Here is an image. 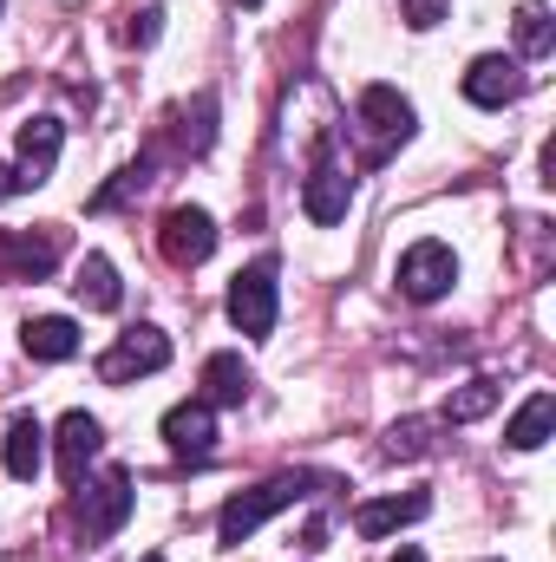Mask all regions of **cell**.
Here are the masks:
<instances>
[{
  "label": "cell",
  "instance_id": "obj_21",
  "mask_svg": "<svg viewBox=\"0 0 556 562\" xmlns=\"http://www.w3.org/2000/svg\"><path fill=\"white\" fill-rule=\"evenodd\" d=\"M504 400V386L498 380H465L452 400H445V425H471V419H485L491 406Z\"/></svg>",
  "mask_w": 556,
  "mask_h": 562
},
{
  "label": "cell",
  "instance_id": "obj_19",
  "mask_svg": "<svg viewBox=\"0 0 556 562\" xmlns=\"http://www.w3.org/2000/svg\"><path fill=\"white\" fill-rule=\"evenodd\" d=\"M73 294H79L86 307H99V314H112V307L125 301V288H119V269H112L105 256H86V262H79V281H73Z\"/></svg>",
  "mask_w": 556,
  "mask_h": 562
},
{
  "label": "cell",
  "instance_id": "obj_1",
  "mask_svg": "<svg viewBox=\"0 0 556 562\" xmlns=\"http://www.w3.org/2000/svg\"><path fill=\"white\" fill-rule=\"evenodd\" d=\"M308 497V477H269V484H256V491H236L230 504H223V517H216V543H249L269 517H281L288 504H301Z\"/></svg>",
  "mask_w": 556,
  "mask_h": 562
},
{
  "label": "cell",
  "instance_id": "obj_18",
  "mask_svg": "<svg viewBox=\"0 0 556 562\" xmlns=\"http://www.w3.org/2000/svg\"><path fill=\"white\" fill-rule=\"evenodd\" d=\"M551 425H556V400L551 393H531V400L511 413V425H504V445H511V451H537V445L551 438Z\"/></svg>",
  "mask_w": 556,
  "mask_h": 562
},
{
  "label": "cell",
  "instance_id": "obj_10",
  "mask_svg": "<svg viewBox=\"0 0 556 562\" xmlns=\"http://www.w3.org/2000/svg\"><path fill=\"white\" fill-rule=\"evenodd\" d=\"M347 203H354V177L334 164V157H321L314 170H308V183H301V210H308V223H341L347 216Z\"/></svg>",
  "mask_w": 556,
  "mask_h": 562
},
{
  "label": "cell",
  "instance_id": "obj_6",
  "mask_svg": "<svg viewBox=\"0 0 556 562\" xmlns=\"http://www.w3.org/2000/svg\"><path fill=\"white\" fill-rule=\"evenodd\" d=\"M66 256L59 229H0V281H46Z\"/></svg>",
  "mask_w": 556,
  "mask_h": 562
},
{
  "label": "cell",
  "instance_id": "obj_26",
  "mask_svg": "<svg viewBox=\"0 0 556 562\" xmlns=\"http://www.w3.org/2000/svg\"><path fill=\"white\" fill-rule=\"evenodd\" d=\"M20 190H26V177H20L13 164H0V203H7V196H20Z\"/></svg>",
  "mask_w": 556,
  "mask_h": 562
},
{
  "label": "cell",
  "instance_id": "obj_28",
  "mask_svg": "<svg viewBox=\"0 0 556 562\" xmlns=\"http://www.w3.org/2000/svg\"><path fill=\"white\" fill-rule=\"evenodd\" d=\"M243 7H263V0H243Z\"/></svg>",
  "mask_w": 556,
  "mask_h": 562
},
{
  "label": "cell",
  "instance_id": "obj_29",
  "mask_svg": "<svg viewBox=\"0 0 556 562\" xmlns=\"http://www.w3.org/2000/svg\"><path fill=\"white\" fill-rule=\"evenodd\" d=\"M144 562H164V557H144Z\"/></svg>",
  "mask_w": 556,
  "mask_h": 562
},
{
  "label": "cell",
  "instance_id": "obj_23",
  "mask_svg": "<svg viewBox=\"0 0 556 562\" xmlns=\"http://www.w3.org/2000/svg\"><path fill=\"white\" fill-rule=\"evenodd\" d=\"M432 431H438L432 419H400L393 431H387L380 451H387V458H425V451H432Z\"/></svg>",
  "mask_w": 556,
  "mask_h": 562
},
{
  "label": "cell",
  "instance_id": "obj_16",
  "mask_svg": "<svg viewBox=\"0 0 556 562\" xmlns=\"http://www.w3.org/2000/svg\"><path fill=\"white\" fill-rule=\"evenodd\" d=\"M249 367H243V353H210L203 360V400L210 406H243L249 400Z\"/></svg>",
  "mask_w": 556,
  "mask_h": 562
},
{
  "label": "cell",
  "instance_id": "obj_20",
  "mask_svg": "<svg viewBox=\"0 0 556 562\" xmlns=\"http://www.w3.org/2000/svg\"><path fill=\"white\" fill-rule=\"evenodd\" d=\"M177 125H184V132H177V157H203L210 138H216V99H210V92H197V99L177 112Z\"/></svg>",
  "mask_w": 556,
  "mask_h": 562
},
{
  "label": "cell",
  "instance_id": "obj_9",
  "mask_svg": "<svg viewBox=\"0 0 556 562\" xmlns=\"http://www.w3.org/2000/svg\"><path fill=\"white\" fill-rule=\"evenodd\" d=\"M465 99H471V105H485V112L518 105V99H524V66H518V59H504V53L471 59V72H465Z\"/></svg>",
  "mask_w": 556,
  "mask_h": 562
},
{
  "label": "cell",
  "instance_id": "obj_14",
  "mask_svg": "<svg viewBox=\"0 0 556 562\" xmlns=\"http://www.w3.org/2000/svg\"><path fill=\"white\" fill-rule=\"evenodd\" d=\"M99 445H105V425L92 419V413H66L59 419V471H66V484L86 477V464L99 458Z\"/></svg>",
  "mask_w": 556,
  "mask_h": 562
},
{
  "label": "cell",
  "instance_id": "obj_8",
  "mask_svg": "<svg viewBox=\"0 0 556 562\" xmlns=\"http://www.w3.org/2000/svg\"><path fill=\"white\" fill-rule=\"evenodd\" d=\"M400 294L407 301H438V294H452V281H458V256L445 249V243H413L407 256H400Z\"/></svg>",
  "mask_w": 556,
  "mask_h": 562
},
{
  "label": "cell",
  "instance_id": "obj_11",
  "mask_svg": "<svg viewBox=\"0 0 556 562\" xmlns=\"http://www.w3.org/2000/svg\"><path fill=\"white\" fill-rule=\"evenodd\" d=\"M164 445L177 458H210L216 451V406L210 400H184L164 413Z\"/></svg>",
  "mask_w": 556,
  "mask_h": 562
},
{
  "label": "cell",
  "instance_id": "obj_5",
  "mask_svg": "<svg viewBox=\"0 0 556 562\" xmlns=\"http://www.w3.org/2000/svg\"><path fill=\"white\" fill-rule=\"evenodd\" d=\"M230 327L249 334V340L276 334V262L236 269V281H230Z\"/></svg>",
  "mask_w": 556,
  "mask_h": 562
},
{
  "label": "cell",
  "instance_id": "obj_4",
  "mask_svg": "<svg viewBox=\"0 0 556 562\" xmlns=\"http://www.w3.org/2000/svg\"><path fill=\"white\" fill-rule=\"evenodd\" d=\"M170 367V340L157 334V327H125L105 353H99V380L105 386H132L144 373H164Z\"/></svg>",
  "mask_w": 556,
  "mask_h": 562
},
{
  "label": "cell",
  "instance_id": "obj_12",
  "mask_svg": "<svg viewBox=\"0 0 556 562\" xmlns=\"http://www.w3.org/2000/svg\"><path fill=\"white\" fill-rule=\"evenodd\" d=\"M59 144H66V125L59 119H26L20 125V177H26V190H40L46 183V170L59 164Z\"/></svg>",
  "mask_w": 556,
  "mask_h": 562
},
{
  "label": "cell",
  "instance_id": "obj_17",
  "mask_svg": "<svg viewBox=\"0 0 556 562\" xmlns=\"http://www.w3.org/2000/svg\"><path fill=\"white\" fill-rule=\"evenodd\" d=\"M0 458H7V471H13L20 484L40 471V458H46V431H40V419H33V413H20V419L7 425V445H0Z\"/></svg>",
  "mask_w": 556,
  "mask_h": 562
},
{
  "label": "cell",
  "instance_id": "obj_24",
  "mask_svg": "<svg viewBox=\"0 0 556 562\" xmlns=\"http://www.w3.org/2000/svg\"><path fill=\"white\" fill-rule=\"evenodd\" d=\"M400 13H407V26H413V33H432V26L452 13V0H407Z\"/></svg>",
  "mask_w": 556,
  "mask_h": 562
},
{
  "label": "cell",
  "instance_id": "obj_27",
  "mask_svg": "<svg viewBox=\"0 0 556 562\" xmlns=\"http://www.w3.org/2000/svg\"><path fill=\"white\" fill-rule=\"evenodd\" d=\"M387 562H425V557H419L413 543H407V550H393V557H387Z\"/></svg>",
  "mask_w": 556,
  "mask_h": 562
},
{
  "label": "cell",
  "instance_id": "obj_13",
  "mask_svg": "<svg viewBox=\"0 0 556 562\" xmlns=\"http://www.w3.org/2000/svg\"><path fill=\"white\" fill-rule=\"evenodd\" d=\"M432 510V497L425 491H407V497H374V504H360L354 510V530L360 537H393V530H407Z\"/></svg>",
  "mask_w": 556,
  "mask_h": 562
},
{
  "label": "cell",
  "instance_id": "obj_15",
  "mask_svg": "<svg viewBox=\"0 0 556 562\" xmlns=\"http://www.w3.org/2000/svg\"><path fill=\"white\" fill-rule=\"evenodd\" d=\"M20 347H26V360H73L79 353V327L66 314H40V321L20 327Z\"/></svg>",
  "mask_w": 556,
  "mask_h": 562
},
{
  "label": "cell",
  "instance_id": "obj_22",
  "mask_svg": "<svg viewBox=\"0 0 556 562\" xmlns=\"http://www.w3.org/2000/svg\"><path fill=\"white\" fill-rule=\"evenodd\" d=\"M518 46H524L531 59H544L556 46V26H551V7H544V0H518Z\"/></svg>",
  "mask_w": 556,
  "mask_h": 562
},
{
  "label": "cell",
  "instance_id": "obj_25",
  "mask_svg": "<svg viewBox=\"0 0 556 562\" xmlns=\"http://www.w3.org/2000/svg\"><path fill=\"white\" fill-rule=\"evenodd\" d=\"M157 33H164V13H157V7H144L138 20H132V46H151Z\"/></svg>",
  "mask_w": 556,
  "mask_h": 562
},
{
  "label": "cell",
  "instance_id": "obj_2",
  "mask_svg": "<svg viewBox=\"0 0 556 562\" xmlns=\"http://www.w3.org/2000/svg\"><path fill=\"white\" fill-rule=\"evenodd\" d=\"M73 517H79V537H86V543L119 537V530H125V517H132V477H125V471H105V477L79 484Z\"/></svg>",
  "mask_w": 556,
  "mask_h": 562
},
{
  "label": "cell",
  "instance_id": "obj_7",
  "mask_svg": "<svg viewBox=\"0 0 556 562\" xmlns=\"http://www.w3.org/2000/svg\"><path fill=\"white\" fill-rule=\"evenodd\" d=\"M354 112H360V132L374 138V157H387L393 144L413 138V99L400 86H367Z\"/></svg>",
  "mask_w": 556,
  "mask_h": 562
},
{
  "label": "cell",
  "instance_id": "obj_3",
  "mask_svg": "<svg viewBox=\"0 0 556 562\" xmlns=\"http://www.w3.org/2000/svg\"><path fill=\"white\" fill-rule=\"evenodd\" d=\"M157 249H164L170 269H197V262H210V256H216V216L197 210V203L164 210V223H157Z\"/></svg>",
  "mask_w": 556,
  "mask_h": 562
}]
</instances>
